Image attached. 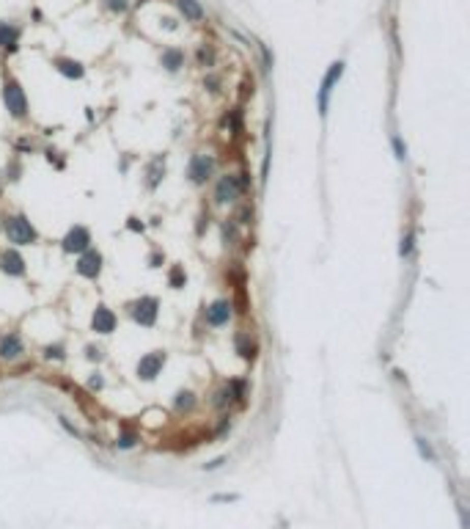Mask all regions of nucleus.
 <instances>
[{
    "label": "nucleus",
    "mask_w": 470,
    "mask_h": 529,
    "mask_svg": "<svg viewBox=\"0 0 470 529\" xmlns=\"http://www.w3.org/2000/svg\"><path fill=\"white\" fill-rule=\"evenodd\" d=\"M3 229H6V237H9V243H14V246H33V243L39 240L36 226H33V223L25 218L22 213L9 215V218L3 221Z\"/></svg>",
    "instance_id": "f257e3e1"
},
{
    "label": "nucleus",
    "mask_w": 470,
    "mask_h": 529,
    "mask_svg": "<svg viewBox=\"0 0 470 529\" xmlns=\"http://www.w3.org/2000/svg\"><path fill=\"white\" fill-rule=\"evenodd\" d=\"M413 240H415L413 232H407L404 237H401V246H399V256H401V259H407V256L413 254Z\"/></svg>",
    "instance_id": "4be33fe9"
},
{
    "label": "nucleus",
    "mask_w": 470,
    "mask_h": 529,
    "mask_svg": "<svg viewBox=\"0 0 470 529\" xmlns=\"http://www.w3.org/2000/svg\"><path fill=\"white\" fill-rule=\"evenodd\" d=\"M85 353H88V358H91V361H102V350L94 348V345H91V348H88Z\"/></svg>",
    "instance_id": "7c9ffc66"
},
{
    "label": "nucleus",
    "mask_w": 470,
    "mask_h": 529,
    "mask_svg": "<svg viewBox=\"0 0 470 529\" xmlns=\"http://www.w3.org/2000/svg\"><path fill=\"white\" fill-rule=\"evenodd\" d=\"M198 61H201V64H212V52H207L201 47V50H198Z\"/></svg>",
    "instance_id": "2f4dec72"
},
{
    "label": "nucleus",
    "mask_w": 470,
    "mask_h": 529,
    "mask_svg": "<svg viewBox=\"0 0 470 529\" xmlns=\"http://www.w3.org/2000/svg\"><path fill=\"white\" fill-rule=\"evenodd\" d=\"M341 74H344V61H333L330 69L325 72V77H322V86H319V91H316V108H319V116L322 119L328 116V111H330V94H333V88L338 86Z\"/></svg>",
    "instance_id": "f03ea898"
},
{
    "label": "nucleus",
    "mask_w": 470,
    "mask_h": 529,
    "mask_svg": "<svg viewBox=\"0 0 470 529\" xmlns=\"http://www.w3.org/2000/svg\"><path fill=\"white\" fill-rule=\"evenodd\" d=\"M415 444H418V452H421V455H424L426 460H434V449H432V444H429L424 436L415 438Z\"/></svg>",
    "instance_id": "5701e85b"
},
{
    "label": "nucleus",
    "mask_w": 470,
    "mask_h": 529,
    "mask_svg": "<svg viewBox=\"0 0 470 529\" xmlns=\"http://www.w3.org/2000/svg\"><path fill=\"white\" fill-rule=\"evenodd\" d=\"M207 86H209V91H220V88H217V86H220V83H217V77H209Z\"/></svg>",
    "instance_id": "c9c22d12"
},
{
    "label": "nucleus",
    "mask_w": 470,
    "mask_h": 529,
    "mask_svg": "<svg viewBox=\"0 0 470 529\" xmlns=\"http://www.w3.org/2000/svg\"><path fill=\"white\" fill-rule=\"evenodd\" d=\"M102 386H105V378H102L99 372H97V375H91V381H88V389H91V391H99Z\"/></svg>",
    "instance_id": "c85d7f7f"
},
{
    "label": "nucleus",
    "mask_w": 470,
    "mask_h": 529,
    "mask_svg": "<svg viewBox=\"0 0 470 529\" xmlns=\"http://www.w3.org/2000/svg\"><path fill=\"white\" fill-rule=\"evenodd\" d=\"M132 232H143V223H138V218H129V223H127Z\"/></svg>",
    "instance_id": "72a5a7b5"
},
{
    "label": "nucleus",
    "mask_w": 470,
    "mask_h": 529,
    "mask_svg": "<svg viewBox=\"0 0 470 529\" xmlns=\"http://www.w3.org/2000/svg\"><path fill=\"white\" fill-rule=\"evenodd\" d=\"M44 358H55V361H64L66 353H64V348H61V345H47V348H44Z\"/></svg>",
    "instance_id": "393cba45"
},
{
    "label": "nucleus",
    "mask_w": 470,
    "mask_h": 529,
    "mask_svg": "<svg viewBox=\"0 0 470 529\" xmlns=\"http://www.w3.org/2000/svg\"><path fill=\"white\" fill-rule=\"evenodd\" d=\"M240 193H245V191H242L240 176L237 174H226V176L217 179V185H215V201L217 204H228V201L240 199Z\"/></svg>",
    "instance_id": "0eeeda50"
},
{
    "label": "nucleus",
    "mask_w": 470,
    "mask_h": 529,
    "mask_svg": "<svg viewBox=\"0 0 470 529\" xmlns=\"http://www.w3.org/2000/svg\"><path fill=\"white\" fill-rule=\"evenodd\" d=\"M102 254L99 251H94V248H85L83 254H80V259H77V273L83 276V279H99V273H102Z\"/></svg>",
    "instance_id": "1a4fd4ad"
},
{
    "label": "nucleus",
    "mask_w": 470,
    "mask_h": 529,
    "mask_svg": "<svg viewBox=\"0 0 470 529\" xmlns=\"http://www.w3.org/2000/svg\"><path fill=\"white\" fill-rule=\"evenodd\" d=\"M193 405H195L193 391H179L176 394V411H193Z\"/></svg>",
    "instance_id": "412c9836"
},
{
    "label": "nucleus",
    "mask_w": 470,
    "mask_h": 529,
    "mask_svg": "<svg viewBox=\"0 0 470 529\" xmlns=\"http://www.w3.org/2000/svg\"><path fill=\"white\" fill-rule=\"evenodd\" d=\"M160 64L165 66L168 72H179L182 66H185V52H182V50H176V47H168V50L162 52Z\"/></svg>",
    "instance_id": "a211bd4d"
},
{
    "label": "nucleus",
    "mask_w": 470,
    "mask_h": 529,
    "mask_svg": "<svg viewBox=\"0 0 470 529\" xmlns=\"http://www.w3.org/2000/svg\"><path fill=\"white\" fill-rule=\"evenodd\" d=\"M168 284H171L173 289H182L187 284V273H185V268H182V264H173V268L168 270Z\"/></svg>",
    "instance_id": "aec40b11"
},
{
    "label": "nucleus",
    "mask_w": 470,
    "mask_h": 529,
    "mask_svg": "<svg viewBox=\"0 0 470 529\" xmlns=\"http://www.w3.org/2000/svg\"><path fill=\"white\" fill-rule=\"evenodd\" d=\"M240 496L237 493H220V496H215V501H237Z\"/></svg>",
    "instance_id": "473e14b6"
},
{
    "label": "nucleus",
    "mask_w": 470,
    "mask_h": 529,
    "mask_svg": "<svg viewBox=\"0 0 470 529\" xmlns=\"http://www.w3.org/2000/svg\"><path fill=\"white\" fill-rule=\"evenodd\" d=\"M215 397H217V400H215V405H217V408H226V405L231 403V391H228V386H226V389H220Z\"/></svg>",
    "instance_id": "cd10ccee"
},
{
    "label": "nucleus",
    "mask_w": 470,
    "mask_h": 529,
    "mask_svg": "<svg viewBox=\"0 0 470 529\" xmlns=\"http://www.w3.org/2000/svg\"><path fill=\"white\" fill-rule=\"evenodd\" d=\"M0 270L9 276H25V259L17 248H9L0 254Z\"/></svg>",
    "instance_id": "ddd939ff"
},
{
    "label": "nucleus",
    "mask_w": 470,
    "mask_h": 529,
    "mask_svg": "<svg viewBox=\"0 0 470 529\" xmlns=\"http://www.w3.org/2000/svg\"><path fill=\"white\" fill-rule=\"evenodd\" d=\"M234 306H231V301H226V298H217V301H212L207 306V323L209 325H215V328H220V325H226L231 320V311Z\"/></svg>",
    "instance_id": "9d476101"
},
{
    "label": "nucleus",
    "mask_w": 470,
    "mask_h": 529,
    "mask_svg": "<svg viewBox=\"0 0 470 529\" xmlns=\"http://www.w3.org/2000/svg\"><path fill=\"white\" fill-rule=\"evenodd\" d=\"M52 66H55L64 77H69V80H80L85 74V66L80 64V61H74V58H55V61H52Z\"/></svg>",
    "instance_id": "4468645a"
},
{
    "label": "nucleus",
    "mask_w": 470,
    "mask_h": 529,
    "mask_svg": "<svg viewBox=\"0 0 470 529\" xmlns=\"http://www.w3.org/2000/svg\"><path fill=\"white\" fill-rule=\"evenodd\" d=\"M149 262H152V268H160V264H162V256H160V254H152V256H149Z\"/></svg>",
    "instance_id": "f704fd0d"
},
{
    "label": "nucleus",
    "mask_w": 470,
    "mask_h": 529,
    "mask_svg": "<svg viewBox=\"0 0 470 529\" xmlns=\"http://www.w3.org/2000/svg\"><path fill=\"white\" fill-rule=\"evenodd\" d=\"M176 6H179L182 17L190 19V22H201V19L207 17V11H203V6L198 0H176Z\"/></svg>",
    "instance_id": "f3484780"
},
{
    "label": "nucleus",
    "mask_w": 470,
    "mask_h": 529,
    "mask_svg": "<svg viewBox=\"0 0 470 529\" xmlns=\"http://www.w3.org/2000/svg\"><path fill=\"white\" fill-rule=\"evenodd\" d=\"M157 311H160V301L152 298V295H143L135 303H129V314H132V320L140 323V325H146V328H152V325L157 323Z\"/></svg>",
    "instance_id": "20e7f679"
},
{
    "label": "nucleus",
    "mask_w": 470,
    "mask_h": 529,
    "mask_svg": "<svg viewBox=\"0 0 470 529\" xmlns=\"http://www.w3.org/2000/svg\"><path fill=\"white\" fill-rule=\"evenodd\" d=\"M91 328L97 331V334H102V336L113 334V331H115V314H113V309H107L105 303H99V306L94 309Z\"/></svg>",
    "instance_id": "f8f14e48"
},
{
    "label": "nucleus",
    "mask_w": 470,
    "mask_h": 529,
    "mask_svg": "<svg viewBox=\"0 0 470 529\" xmlns=\"http://www.w3.org/2000/svg\"><path fill=\"white\" fill-rule=\"evenodd\" d=\"M107 9H110L113 14H127L129 0H107Z\"/></svg>",
    "instance_id": "bb28decb"
},
{
    "label": "nucleus",
    "mask_w": 470,
    "mask_h": 529,
    "mask_svg": "<svg viewBox=\"0 0 470 529\" xmlns=\"http://www.w3.org/2000/svg\"><path fill=\"white\" fill-rule=\"evenodd\" d=\"M61 248L66 254H83L85 248H91V232L85 226H72L66 232V237L61 240Z\"/></svg>",
    "instance_id": "6e6552de"
},
{
    "label": "nucleus",
    "mask_w": 470,
    "mask_h": 529,
    "mask_svg": "<svg viewBox=\"0 0 470 529\" xmlns=\"http://www.w3.org/2000/svg\"><path fill=\"white\" fill-rule=\"evenodd\" d=\"M215 171V157L212 154H193L190 157V166H187V179L193 182V185H207L209 176Z\"/></svg>",
    "instance_id": "39448f33"
},
{
    "label": "nucleus",
    "mask_w": 470,
    "mask_h": 529,
    "mask_svg": "<svg viewBox=\"0 0 470 529\" xmlns=\"http://www.w3.org/2000/svg\"><path fill=\"white\" fill-rule=\"evenodd\" d=\"M393 152H396V160H404L407 157V146H404V141H401V135H393Z\"/></svg>",
    "instance_id": "a878e982"
},
{
    "label": "nucleus",
    "mask_w": 470,
    "mask_h": 529,
    "mask_svg": "<svg viewBox=\"0 0 470 529\" xmlns=\"http://www.w3.org/2000/svg\"><path fill=\"white\" fill-rule=\"evenodd\" d=\"M234 345H237V353H240L242 358H256V342L250 339V334L240 331V334L234 336Z\"/></svg>",
    "instance_id": "6ab92c4d"
},
{
    "label": "nucleus",
    "mask_w": 470,
    "mask_h": 529,
    "mask_svg": "<svg viewBox=\"0 0 470 529\" xmlns=\"http://www.w3.org/2000/svg\"><path fill=\"white\" fill-rule=\"evenodd\" d=\"M146 185H149V191H154L157 185L162 182V176H165V154H157V157L149 163V168H146Z\"/></svg>",
    "instance_id": "2eb2a0df"
},
{
    "label": "nucleus",
    "mask_w": 470,
    "mask_h": 529,
    "mask_svg": "<svg viewBox=\"0 0 470 529\" xmlns=\"http://www.w3.org/2000/svg\"><path fill=\"white\" fill-rule=\"evenodd\" d=\"M165 361H168L165 350L146 353V356L138 361V378H140V381H154V378L162 372V367H165Z\"/></svg>",
    "instance_id": "423d86ee"
},
{
    "label": "nucleus",
    "mask_w": 470,
    "mask_h": 529,
    "mask_svg": "<svg viewBox=\"0 0 470 529\" xmlns=\"http://www.w3.org/2000/svg\"><path fill=\"white\" fill-rule=\"evenodd\" d=\"M115 444H119V449H132V446L138 444V436H135V433H121Z\"/></svg>",
    "instance_id": "b1692460"
},
{
    "label": "nucleus",
    "mask_w": 470,
    "mask_h": 529,
    "mask_svg": "<svg viewBox=\"0 0 470 529\" xmlns=\"http://www.w3.org/2000/svg\"><path fill=\"white\" fill-rule=\"evenodd\" d=\"M223 463H226V458H215L212 463H203V471H215V469H220Z\"/></svg>",
    "instance_id": "c756f323"
},
{
    "label": "nucleus",
    "mask_w": 470,
    "mask_h": 529,
    "mask_svg": "<svg viewBox=\"0 0 470 529\" xmlns=\"http://www.w3.org/2000/svg\"><path fill=\"white\" fill-rule=\"evenodd\" d=\"M22 353H25V345L17 331H9L6 336H0V358L3 361H17Z\"/></svg>",
    "instance_id": "9b49d317"
},
{
    "label": "nucleus",
    "mask_w": 470,
    "mask_h": 529,
    "mask_svg": "<svg viewBox=\"0 0 470 529\" xmlns=\"http://www.w3.org/2000/svg\"><path fill=\"white\" fill-rule=\"evenodd\" d=\"M0 229H3V223H0Z\"/></svg>",
    "instance_id": "e433bc0d"
},
{
    "label": "nucleus",
    "mask_w": 470,
    "mask_h": 529,
    "mask_svg": "<svg viewBox=\"0 0 470 529\" xmlns=\"http://www.w3.org/2000/svg\"><path fill=\"white\" fill-rule=\"evenodd\" d=\"M17 42H19V28L14 22H0V47L9 52L17 50Z\"/></svg>",
    "instance_id": "dca6fc26"
},
{
    "label": "nucleus",
    "mask_w": 470,
    "mask_h": 529,
    "mask_svg": "<svg viewBox=\"0 0 470 529\" xmlns=\"http://www.w3.org/2000/svg\"><path fill=\"white\" fill-rule=\"evenodd\" d=\"M3 105L14 119L28 116V99H25L22 86H19L14 77H6V83H3Z\"/></svg>",
    "instance_id": "7ed1b4c3"
}]
</instances>
